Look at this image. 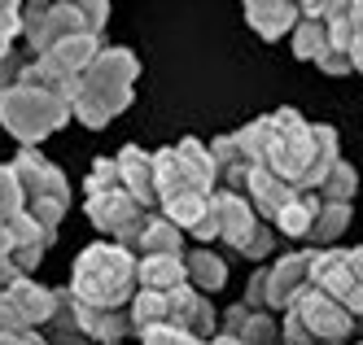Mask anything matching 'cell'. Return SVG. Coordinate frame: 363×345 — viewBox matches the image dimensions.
<instances>
[{
  "instance_id": "cell-7",
  "label": "cell",
  "mask_w": 363,
  "mask_h": 345,
  "mask_svg": "<svg viewBox=\"0 0 363 345\" xmlns=\"http://www.w3.org/2000/svg\"><path fill=\"white\" fill-rule=\"evenodd\" d=\"M66 123H70V92L35 88V84H18L0 92V127L22 149H40V140L57 136Z\"/></svg>"
},
{
  "instance_id": "cell-39",
  "label": "cell",
  "mask_w": 363,
  "mask_h": 345,
  "mask_svg": "<svg viewBox=\"0 0 363 345\" xmlns=\"http://www.w3.org/2000/svg\"><path fill=\"white\" fill-rule=\"evenodd\" d=\"M18 345H44V336H40V332H27V336H22Z\"/></svg>"
},
{
  "instance_id": "cell-21",
  "label": "cell",
  "mask_w": 363,
  "mask_h": 345,
  "mask_svg": "<svg viewBox=\"0 0 363 345\" xmlns=\"http://www.w3.org/2000/svg\"><path fill=\"white\" fill-rule=\"evenodd\" d=\"M219 332L237 336L241 345H280V324L272 319L267 310H250V306H241V302L223 310Z\"/></svg>"
},
{
  "instance_id": "cell-43",
  "label": "cell",
  "mask_w": 363,
  "mask_h": 345,
  "mask_svg": "<svg viewBox=\"0 0 363 345\" xmlns=\"http://www.w3.org/2000/svg\"><path fill=\"white\" fill-rule=\"evenodd\" d=\"M359 332H363V319H359Z\"/></svg>"
},
{
  "instance_id": "cell-4",
  "label": "cell",
  "mask_w": 363,
  "mask_h": 345,
  "mask_svg": "<svg viewBox=\"0 0 363 345\" xmlns=\"http://www.w3.org/2000/svg\"><path fill=\"white\" fill-rule=\"evenodd\" d=\"M136 254H127L114 241H96L88 245L70 267L66 293L79 306H96V310H127L136 298Z\"/></svg>"
},
{
  "instance_id": "cell-31",
  "label": "cell",
  "mask_w": 363,
  "mask_h": 345,
  "mask_svg": "<svg viewBox=\"0 0 363 345\" xmlns=\"http://www.w3.org/2000/svg\"><path fill=\"white\" fill-rule=\"evenodd\" d=\"M140 345H206V341H197V336H189V332H179V328H149V332H140L136 336Z\"/></svg>"
},
{
  "instance_id": "cell-29",
  "label": "cell",
  "mask_w": 363,
  "mask_h": 345,
  "mask_svg": "<svg viewBox=\"0 0 363 345\" xmlns=\"http://www.w3.org/2000/svg\"><path fill=\"white\" fill-rule=\"evenodd\" d=\"M118 166H114V157H96L92 162V171H88V179H84V197H92V193H106V188H118Z\"/></svg>"
},
{
  "instance_id": "cell-23",
  "label": "cell",
  "mask_w": 363,
  "mask_h": 345,
  "mask_svg": "<svg viewBox=\"0 0 363 345\" xmlns=\"http://www.w3.org/2000/svg\"><path fill=\"white\" fill-rule=\"evenodd\" d=\"M350 215H354V210L342 205V201H320V205H315V219H311V232H306L302 245H306V249H333V245L346 236Z\"/></svg>"
},
{
  "instance_id": "cell-12",
  "label": "cell",
  "mask_w": 363,
  "mask_h": 345,
  "mask_svg": "<svg viewBox=\"0 0 363 345\" xmlns=\"http://www.w3.org/2000/svg\"><path fill=\"white\" fill-rule=\"evenodd\" d=\"M84 210H88V223L101 232V236H110L114 245H132L136 241V232H140V223L153 215V210H145L132 193L123 188H106V193H92V197H84Z\"/></svg>"
},
{
  "instance_id": "cell-6",
  "label": "cell",
  "mask_w": 363,
  "mask_h": 345,
  "mask_svg": "<svg viewBox=\"0 0 363 345\" xmlns=\"http://www.w3.org/2000/svg\"><path fill=\"white\" fill-rule=\"evenodd\" d=\"M189 241H197V245L223 241L237 258L263 262V258L276 249V232H272V223H263V219L254 215L245 197L223 193V188H219V193L211 197V210L201 215V223L189 232Z\"/></svg>"
},
{
  "instance_id": "cell-36",
  "label": "cell",
  "mask_w": 363,
  "mask_h": 345,
  "mask_svg": "<svg viewBox=\"0 0 363 345\" xmlns=\"http://www.w3.org/2000/svg\"><path fill=\"white\" fill-rule=\"evenodd\" d=\"M9 249H13V241H9V227L0 223V258H9Z\"/></svg>"
},
{
  "instance_id": "cell-40",
  "label": "cell",
  "mask_w": 363,
  "mask_h": 345,
  "mask_svg": "<svg viewBox=\"0 0 363 345\" xmlns=\"http://www.w3.org/2000/svg\"><path fill=\"white\" fill-rule=\"evenodd\" d=\"M22 336H9V332H0V345H18Z\"/></svg>"
},
{
  "instance_id": "cell-25",
  "label": "cell",
  "mask_w": 363,
  "mask_h": 345,
  "mask_svg": "<svg viewBox=\"0 0 363 345\" xmlns=\"http://www.w3.org/2000/svg\"><path fill=\"white\" fill-rule=\"evenodd\" d=\"M53 298H57V306H53V319L44 324V345H92L79 332V324H74V298L66 293V284L53 288Z\"/></svg>"
},
{
  "instance_id": "cell-34",
  "label": "cell",
  "mask_w": 363,
  "mask_h": 345,
  "mask_svg": "<svg viewBox=\"0 0 363 345\" xmlns=\"http://www.w3.org/2000/svg\"><path fill=\"white\" fill-rule=\"evenodd\" d=\"M18 13L22 9H0V48H13V40H18Z\"/></svg>"
},
{
  "instance_id": "cell-8",
  "label": "cell",
  "mask_w": 363,
  "mask_h": 345,
  "mask_svg": "<svg viewBox=\"0 0 363 345\" xmlns=\"http://www.w3.org/2000/svg\"><path fill=\"white\" fill-rule=\"evenodd\" d=\"M18 188H22V210L48 232H57V223L70 210V179L57 171V162H48L40 149H18L9 162Z\"/></svg>"
},
{
  "instance_id": "cell-42",
  "label": "cell",
  "mask_w": 363,
  "mask_h": 345,
  "mask_svg": "<svg viewBox=\"0 0 363 345\" xmlns=\"http://www.w3.org/2000/svg\"><path fill=\"white\" fill-rule=\"evenodd\" d=\"M350 345H363V336H359V341H350Z\"/></svg>"
},
{
  "instance_id": "cell-35",
  "label": "cell",
  "mask_w": 363,
  "mask_h": 345,
  "mask_svg": "<svg viewBox=\"0 0 363 345\" xmlns=\"http://www.w3.org/2000/svg\"><path fill=\"white\" fill-rule=\"evenodd\" d=\"M18 276H22V271L13 267V258H0V288H9V284H13Z\"/></svg>"
},
{
  "instance_id": "cell-19",
  "label": "cell",
  "mask_w": 363,
  "mask_h": 345,
  "mask_svg": "<svg viewBox=\"0 0 363 345\" xmlns=\"http://www.w3.org/2000/svg\"><path fill=\"white\" fill-rule=\"evenodd\" d=\"M189 249V236L179 232L171 219H162L158 210L140 223V232H136V241L127 245V254H136V258H179Z\"/></svg>"
},
{
  "instance_id": "cell-37",
  "label": "cell",
  "mask_w": 363,
  "mask_h": 345,
  "mask_svg": "<svg viewBox=\"0 0 363 345\" xmlns=\"http://www.w3.org/2000/svg\"><path fill=\"white\" fill-rule=\"evenodd\" d=\"M206 345H241V341H237V336H228V332H215V336L206 341Z\"/></svg>"
},
{
  "instance_id": "cell-24",
  "label": "cell",
  "mask_w": 363,
  "mask_h": 345,
  "mask_svg": "<svg viewBox=\"0 0 363 345\" xmlns=\"http://www.w3.org/2000/svg\"><path fill=\"white\" fill-rule=\"evenodd\" d=\"M184 258V254H179ZM179 258H136V284L145 293H171V288L189 284L184 280V262Z\"/></svg>"
},
{
  "instance_id": "cell-11",
  "label": "cell",
  "mask_w": 363,
  "mask_h": 345,
  "mask_svg": "<svg viewBox=\"0 0 363 345\" xmlns=\"http://www.w3.org/2000/svg\"><path fill=\"white\" fill-rule=\"evenodd\" d=\"M53 306H57L53 288L35 284L31 276H18L9 288H0V332H9V336L40 332L53 319Z\"/></svg>"
},
{
  "instance_id": "cell-28",
  "label": "cell",
  "mask_w": 363,
  "mask_h": 345,
  "mask_svg": "<svg viewBox=\"0 0 363 345\" xmlns=\"http://www.w3.org/2000/svg\"><path fill=\"white\" fill-rule=\"evenodd\" d=\"M22 215V188H18V179L9 171V162L0 166V223H9Z\"/></svg>"
},
{
  "instance_id": "cell-1",
  "label": "cell",
  "mask_w": 363,
  "mask_h": 345,
  "mask_svg": "<svg viewBox=\"0 0 363 345\" xmlns=\"http://www.w3.org/2000/svg\"><path fill=\"white\" fill-rule=\"evenodd\" d=\"M232 136H237L241 153L250 157V166L284 179L298 193H315V183L342 162L337 127L306 123L298 110H289V105H280V110L245 123L241 131H232Z\"/></svg>"
},
{
  "instance_id": "cell-18",
  "label": "cell",
  "mask_w": 363,
  "mask_h": 345,
  "mask_svg": "<svg viewBox=\"0 0 363 345\" xmlns=\"http://www.w3.org/2000/svg\"><path fill=\"white\" fill-rule=\"evenodd\" d=\"M245 22L250 31H258V40H284L294 35V26L302 22V9L294 5V0H245Z\"/></svg>"
},
{
  "instance_id": "cell-5",
  "label": "cell",
  "mask_w": 363,
  "mask_h": 345,
  "mask_svg": "<svg viewBox=\"0 0 363 345\" xmlns=\"http://www.w3.org/2000/svg\"><path fill=\"white\" fill-rule=\"evenodd\" d=\"M110 0H22L18 35L27 40L31 57L48 52L70 35H106Z\"/></svg>"
},
{
  "instance_id": "cell-13",
  "label": "cell",
  "mask_w": 363,
  "mask_h": 345,
  "mask_svg": "<svg viewBox=\"0 0 363 345\" xmlns=\"http://www.w3.org/2000/svg\"><path fill=\"white\" fill-rule=\"evenodd\" d=\"M179 328V332H189L197 341H211L219 332V310L211 306V298H201L197 288L189 284H179L171 288V293H162V310H158V328Z\"/></svg>"
},
{
  "instance_id": "cell-16",
  "label": "cell",
  "mask_w": 363,
  "mask_h": 345,
  "mask_svg": "<svg viewBox=\"0 0 363 345\" xmlns=\"http://www.w3.org/2000/svg\"><path fill=\"white\" fill-rule=\"evenodd\" d=\"M114 166H118V179H123L127 193H132L145 210H158V183H153V153L149 149L123 145L114 153Z\"/></svg>"
},
{
  "instance_id": "cell-30",
  "label": "cell",
  "mask_w": 363,
  "mask_h": 345,
  "mask_svg": "<svg viewBox=\"0 0 363 345\" xmlns=\"http://www.w3.org/2000/svg\"><path fill=\"white\" fill-rule=\"evenodd\" d=\"M350 70L363 74V0L350 5Z\"/></svg>"
},
{
  "instance_id": "cell-17",
  "label": "cell",
  "mask_w": 363,
  "mask_h": 345,
  "mask_svg": "<svg viewBox=\"0 0 363 345\" xmlns=\"http://www.w3.org/2000/svg\"><path fill=\"white\" fill-rule=\"evenodd\" d=\"M101 48H106V35H70V40L53 44L48 52H40V62L53 74H62L66 84H74V79L92 66V57H96Z\"/></svg>"
},
{
  "instance_id": "cell-9",
  "label": "cell",
  "mask_w": 363,
  "mask_h": 345,
  "mask_svg": "<svg viewBox=\"0 0 363 345\" xmlns=\"http://www.w3.org/2000/svg\"><path fill=\"white\" fill-rule=\"evenodd\" d=\"M311 288H320L337 306H346L359 324L363 319V245L315 249V258H311Z\"/></svg>"
},
{
  "instance_id": "cell-32",
  "label": "cell",
  "mask_w": 363,
  "mask_h": 345,
  "mask_svg": "<svg viewBox=\"0 0 363 345\" xmlns=\"http://www.w3.org/2000/svg\"><path fill=\"white\" fill-rule=\"evenodd\" d=\"M241 306H250V310H267V267H258V271L250 276ZM267 315H272V310H267Z\"/></svg>"
},
{
  "instance_id": "cell-38",
  "label": "cell",
  "mask_w": 363,
  "mask_h": 345,
  "mask_svg": "<svg viewBox=\"0 0 363 345\" xmlns=\"http://www.w3.org/2000/svg\"><path fill=\"white\" fill-rule=\"evenodd\" d=\"M294 5H298V9H302V13H315V9H320V5H324V0H294Z\"/></svg>"
},
{
  "instance_id": "cell-41",
  "label": "cell",
  "mask_w": 363,
  "mask_h": 345,
  "mask_svg": "<svg viewBox=\"0 0 363 345\" xmlns=\"http://www.w3.org/2000/svg\"><path fill=\"white\" fill-rule=\"evenodd\" d=\"M0 9H22V0H0Z\"/></svg>"
},
{
  "instance_id": "cell-26",
  "label": "cell",
  "mask_w": 363,
  "mask_h": 345,
  "mask_svg": "<svg viewBox=\"0 0 363 345\" xmlns=\"http://www.w3.org/2000/svg\"><path fill=\"white\" fill-rule=\"evenodd\" d=\"M315 205L320 197L315 193H298L289 205L280 210V215L272 219V232L284 236V241H306V232H311V219H315Z\"/></svg>"
},
{
  "instance_id": "cell-2",
  "label": "cell",
  "mask_w": 363,
  "mask_h": 345,
  "mask_svg": "<svg viewBox=\"0 0 363 345\" xmlns=\"http://www.w3.org/2000/svg\"><path fill=\"white\" fill-rule=\"evenodd\" d=\"M153 183H158V215L171 219L179 232H193L219 193V175L211 149L197 136H184L167 149H153Z\"/></svg>"
},
{
  "instance_id": "cell-10",
  "label": "cell",
  "mask_w": 363,
  "mask_h": 345,
  "mask_svg": "<svg viewBox=\"0 0 363 345\" xmlns=\"http://www.w3.org/2000/svg\"><path fill=\"white\" fill-rule=\"evenodd\" d=\"M284 315H294L298 328L315 341V345H350L359 336V324H354V315L346 306H337L328 293H320V288H302V293L294 298V306L284 310Z\"/></svg>"
},
{
  "instance_id": "cell-27",
  "label": "cell",
  "mask_w": 363,
  "mask_h": 345,
  "mask_svg": "<svg viewBox=\"0 0 363 345\" xmlns=\"http://www.w3.org/2000/svg\"><path fill=\"white\" fill-rule=\"evenodd\" d=\"M354 193H359V171L346 162V157L315 183V197H320V201H342V205H350Z\"/></svg>"
},
{
  "instance_id": "cell-33",
  "label": "cell",
  "mask_w": 363,
  "mask_h": 345,
  "mask_svg": "<svg viewBox=\"0 0 363 345\" xmlns=\"http://www.w3.org/2000/svg\"><path fill=\"white\" fill-rule=\"evenodd\" d=\"M31 57V52H27ZM27 57H22V52H5V57H0V92H9V88H18V79H22V66H27Z\"/></svg>"
},
{
  "instance_id": "cell-14",
  "label": "cell",
  "mask_w": 363,
  "mask_h": 345,
  "mask_svg": "<svg viewBox=\"0 0 363 345\" xmlns=\"http://www.w3.org/2000/svg\"><path fill=\"white\" fill-rule=\"evenodd\" d=\"M311 258H315V249H289L280 254L272 267H267V310H289L294 298L302 293V288L311 284Z\"/></svg>"
},
{
  "instance_id": "cell-20",
  "label": "cell",
  "mask_w": 363,
  "mask_h": 345,
  "mask_svg": "<svg viewBox=\"0 0 363 345\" xmlns=\"http://www.w3.org/2000/svg\"><path fill=\"white\" fill-rule=\"evenodd\" d=\"M74 324L92 345H127L132 332V315L127 310H96V306H79L74 302Z\"/></svg>"
},
{
  "instance_id": "cell-22",
  "label": "cell",
  "mask_w": 363,
  "mask_h": 345,
  "mask_svg": "<svg viewBox=\"0 0 363 345\" xmlns=\"http://www.w3.org/2000/svg\"><path fill=\"white\" fill-rule=\"evenodd\" d=\"M179 262H184V280H189V288H197L201 298L219 293V288L228 284V262H223V254H215L211 245H189Z\"/></svg>"
},
{
  "instance_id": "cell-15",
  "label": "cell",
  "mask_w": 363,
  "mask_h": 345,
  "mask_svg": "<svg viewBox=\"0 0 363 345\" xmlns=\"http://www.w3.org/2000/svg\"><path fill=\"white\" fill-rule=\"evenodd\" d=\"M9 227V241H13V249H9V258H13V267L22 271V276H31L40 262H44V254L53 249V241H57V232H48V227H40L27 210H22L18 219H9L5 223Z\"/></svg>"
},
{
  "instance_id": "cell-3",
  "label": "cell",
  "mask_w": 363,
  "mask_h": 345,
  "mask_svg": "<svg viewBox=\"0 0 363 345\" xmlns=\"http://www.w3.org/2000/svg\"><path fill=\"white\" fill-rule=\"evenodd\" d=\"M136 79H140V57L123 44H106L92 57V66L74 79L70 92V118L84 123L88 131L110 127L136 96Z\"/></svg>"
}]
</instances>
